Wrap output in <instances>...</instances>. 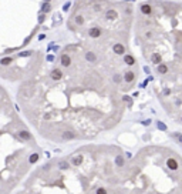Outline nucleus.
Instances as JSON below:
<instances>
[{"label": "nucleus", "mask_w": 182, "mask_h": 194, "mask_svg": "<svg viewBox=\"0 0 182 194\" xmlns=\"http://www.w3.org/2000/svg\"><path fill=\"white\" fill-rule=\"evenodd\" d=\"M0 59V77L22 80L16 93L24 120L44 140L90 141L111 131L128 108L141 69L121 56L74 39L63 46Z\"/></svg>", "instance_id": "1"}, {"label": "nucleus", "mask_w": 182, "mask_h": 194, "mask_svg": "<svg viewBox=\"0 0 182 194\" xmlns=\"http://www.w3.org/2000/svg\"><path fill=\"white\" fill-rule=\"evenodd\" d=\"M134 33L154 94L166 116L182 124V2H139Z\"/></svg>", "instance_id": "2"}, {"label": "nucleus", "mask_w": 182, "mask_h": 194, "mask_svg": "<svg viewBox=\"0 0 182 194\" xmlns=\"http://www.w3.org/2000/svg\"><path fill=\"white\" fill-rule=\"evenodd\" d=\"M125 151L113 144H85L38 164L13 194H114Z\"/></svg>", "instance_id": "3"}, {"label": "nucleus", "mask_w": 182, "mask_h": 194, "mask_svg": "<svg viewBox=\"0 0 182 194\" xmlns=\"http://www.w3.org/2000/svg\"><path fill=\"white\" fill-rule=\"evenodd\" d=\"M135 9L129 2H75L68 13L67 30L90 46L122 54L129 49Z\"/></svg>", "instance_id": "4"}, {"label": "nucleus", "mask_w": 182, "mask_h": 194, "mask_svg": "<svg viewBox=\"0 0 182 194\" xmlns=\"http://www.w3.org/2000/svg\"><path fill=\"white\" fill-rule=\"evenodd\" d=\"M43 157L30 126L0 84V194H13Z\"/></svg>", "instance_id": "5"}, {"label": "nucleus", "mask_w": 182, "mask_h": 194, "mask_svg": "<svg viewBox=\"0 0 182 194\" xmlns=\"http://www.w3.org/2000/svg\"><path fill=\"white\" fill-rule=\"evenodd\" d=\"M114 194H182V154L165 144H148L127 156Z\"/></svg>", "instance_id": "6"}]
</instances>
